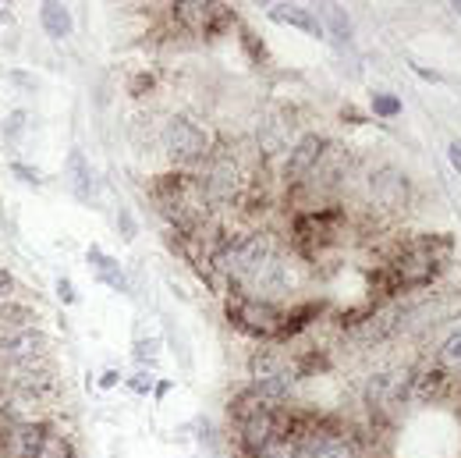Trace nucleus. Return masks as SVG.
I'll return each instance as SVG.
<instances>
[{"label": "nucleus", "instance_id": "nucleus-1", "mask_svg": "<svg viewBox=\"0 0 461 458\" xmlns=\"http://www.w3.org/2000/svg\"><path fill=\"white\" fill-rule=\"evenodd\" d=\"M228 320L241 334H252V338H277V334H281V324H285V313H281L274 302H267V298L234 295L228 302Z\"/></svg>", "mask_w": 461, "mask_h": 458}, {"label": "nucleus", "instance_id": "nucleus-2", "mask_svg": "<svg viewBox=\"0 0 461 458\" xmlns=\"http://www.w3.org/2000/svg\"><path fill=\"white\" fill-rule=\"evenodd\" d=\"M54 359V338L40 327H22V331H7L0 334V362L7 370H22V366H43Z\"/></svg>", "mask_w": 461, "mask_h": 458}, {"label": "nucleus", "instance_id": "nucleus-3", "mask_svg": "<svg viewBox=\"0 0 461 458\" xmlns=\"http://www.w3.org/2000/svg\"><path fill=\"white\" fill-rule=\"evenodd\" d=\"M164 146H167V153L177 164H195V160H203L210 153V135L192 117L174 114L164 124Z\"/></svg>", "mask_w": 461, "mask_h": 458}, {"label": "nucleus", "instance_id": "nucleus-4", "mask_svg": "<svg viewBox=\"0 0 461 458\" xmlns=\"http://www.w3.org/2000/svg\"><path fill=\"white\" fill-rule=\"evenodd\" d=\"M366 188H369V199L380 210H391V214H402V210H408V203H411V181L394 164H380L376 171H369Z\"/></svg>", "mask_w": 461, "mask_h": 458}, {"label": "nucleus", "instance_id": "nucleus-5", "mask_svg": "<svg viewBox=\"0 0 461 458\" xmlns=\"http://www.w3.org/2000/svg\"><path fill=\"white\" fill-rule=\"evenodd\" d=\"M14 458H75V448L50 423H22Z\"/></svg>", "mask_w": 461, "mask_h": 458}, {"label": "nucleus", "instance_id": "nucleus-6", "mask_svg": "<svg viewBox=\"0 0 461 458\" xmlns=\"http://www.w3.org/2000/svg\"><path fill=\"white\" fill-rule=\"evenodd\" d=\"M327 150H330V139H327V135L305 132L298 142H291L288 160H285V181H288V185L309 181V178L316 174V168H320V160L327 157Z\"/></svg>", "mask_w": 461, "mask_h": 458}, {"label": "nucleus", "instance_id": "nucleus-7", "mask_svg": "<svg viewBox=\"0 0 461 458\" xmlns=\"http://www.w3.org/2000/svg\"><path fill=\"white\" fill-rule=\"evenodd\" d=\"M341 217H345V214H341L338 206H316V210L298 214V221H294V238H298V245H302L305 252L323 249L327 242L338 238Z\"/></svg>", "mask_w": 461, "mask_h": 458}, {"label": "nucleus", "instance_id": "nucleus-8", "mask_svg": "<svg viewBox=\"0 0 461 458\" xmlns=\"http://www.w3.org/2000/svg\"><path fill=\"white\" fill-rule=\"evenodd\" d=\"M294 458H358L355 441L341 430H320L312 426V434L298 444Z\"/></svg>", "mask_w": 461, "mask_h": 458}, {"label": "nucleus", "instance_id": "nucleus-9", "mask_svg": "<svg viewBox=\"0 0 461 458\" xmlns=\"http://www.w3.org/2000/svg\"><path fill=\"white\" fill-rule=\"evenodd\" d=\"M267 14H270L277 25L302 29L305 36H316V40H323V36H327V32H323V22H320V14H316L312 7H305V4H274Z\"/></svg>", "mask_w": 461, "mask_h": 458}, {"label": "nucleus", "instance_id": "nucleus-10", "mask_svg": "<svg viewBox=\"0 0 461 458\" xmlns=\"http://www.w3.org/2000/svg\"><path fill=\"white\" fill-rule=\"evenodd\" d=\"M86 260H89V267H93V274H96V281L107 288H114V291H131V281H128V274H124V267L117 263L114 256H107L100 245H89V252H86Z\"/></svg>", "mask_w": 461, "mask_h": 458}, {"label": "nucleus", "instance_id": "nucleus-11", "mask_svg": "<svg viewBox=\"0 0 461 458\" xmlns=\"http://www.w3.org/2000/svg\"><path fill=\"white\" fill-rule=\"evenodd\" d=\"M68 171H71V192L82 199V203H93L96 199V181H93V168L86 164V157L75 150L68 157Z\"/></svg>", "mask_w": 461, "mask_h": 458}, {"label": "nucleus", "instance_id": "nucleus-12", "mask_svg": "<svg viewBox=\"0 0 461 458\" xmlns=\"http://www.w3.org/2000/svg\"><path fill=\"white\" fill-rule=\"evenodd\" d=\"M40 22H43L47 36H54V40H68L71 29H75V18H71V11L64 4H43L40 7Z\"/></svg>", "mask_w": 461, "mask_h": 458}, {"label": "nucleus", "instance_id": "nucleus-13", "mask_svg": "<svg viewBox=\"0 0 461 458\" xmlns=\"http://www.w3.org/2000/svg\"><path fill=\"white\" fill-rule=\"evenodd\" d=\"M323 313V302H302V306H294L285 313V324H281V334H277V342H285V338H294L302 327H309L316 316Z\"/></svg>", "mask_w": 461, "mask_h": 458}, {"label": "nucleus", "instance_id": "nucleus-14", "mask_svg": "<svg viewBox=\"0 0 461 458\" xmlns=\"http://www.w3.org/2000/svg\"><path fill=\"white\" fill-rule=\"evenodd\" d=\"M320 22H323V32L330 29V36L338 40V47H351V18H348L338 4H323V18Z\"/></svg>", "mask_w": 461, "mask_h": 458}, {"label": "nucleus", "instance_id": "nucleus-15", "mask_svg": "<svg viewBox=\"0 0 461 458\" xmlns=\"http://www.w3.org/2000/svg\"><path fill=\"white\" fill-rule=\"evenodd\" d=\"M18 434H22V419L14 416V408L0 405V458H14Z\"/></svg>", "mask_w": 461, "mask_h": 458}, {"label": "nucleus", "instance_id": "nucleus-16", "mask_svg": "<svg viewBox=\"0 0 461 458\" xmlns=\"http://www.w3.org/2000/svg\"><path fill=\"white\" fill-rule=\"evenodd\" d=\"M32 324H36V309H32V306H22V302H0V327L22 331V327H32Z\"/></svg>", "mask_w": 461, "mask_h": 458}, {"label": "nucleus", "instance_id": "nucleus-17", "mask_svg": "<svg viewBox=\"0 0 461 458\" xmlns=\"http://www.w3.org/2000/svg\"><path fill=\"white\" fill-rule=\"evenodd\" d=\"M437 359H440V370H447V373H461V327L444 338Z\"/></svg>", "mask_w": 461, "mask_h": 458}, {"label": "nucleus", "instance_id": "nucleus-18", "mask_svg": "<svg viewBox=\"0 0 461 458\" xmlns=\"http://www.w3.org/2000/svg\"><path fill=\"white\" fill-rule=\"evenodd\" d=\"M369 107H373V114L380 117V121H391V117H398L404 111L402 96H394V93H384V89H376V93L369 96Z\"/></svg>", "mask_w": 461, "mask_h": 458}, {"label": "nucleus", "instance_id": "nucleus-19", "mask_svg": "<svg viewBox=\"0 0 461 458\" xmlns=\"http://www.w3.org/2000/svg\"><path fill=\"white\" fill-rule=\"evenodd\" d=\"M131 355H135L139 366H149V370H153V366H157V355H160V342H157V338L135 342V352H131Z\"/></svg>", "mask_w": 461, "mask_h": 458}, {"label": "nucleus", "instance_id": "nucleus-20", "mask_svg": "<svg viewBox=\"0 0 461 458\" xmlns=\"http://www.w3.org/2000/svg\"><path fill=\"white\" fill-rule=\"evenodd\" d=\"M128 388H131L135 395H149V391H153V370H139V373L128 380Z\"/></svg>", "mask_w": 461, "mask_h": 458}, {"label": "nucleus", "instance_id": "nucleus-21", "mask_svg": "<svg viewBox=\"0 0 461 458\" xmlns=\"http://www.w3.org/2000/svg\"><path fill=\"white\" fill-rule=\"evenodd\" d=\"M22 128H25V114H22V111H14V114L7 117V124H4V135H11V139H14Z\"/></svg>", "mask_w": 461, "mask_h": 458}, {"label": "nucleus", "instance_id": "nucleus-22", "mask_svg": "<svg viewBox=\"0 0 461 458\" xmlns=\"http://www.w3.org/2000/svg\"><path fill=\"white\" fill-rule=\"evenodd\" d=\"M11 291H14V274L0 267V302H7V298H11Z\"/></svg>", "mask_w": 461, "mask_h": 458}, {"label": "nucleus", "instance_id": "nucleus-23", "mask_svg": "<svg viewBox=\"0 0 461 458\" xmlns=\"http://www.w3.org/2000/svg\"><path fill=\"white\" fill-rule=\"evenodd\" d=\"M447 160H451L455 174L461 178V139H451V142H447Z\"/></svg>", "mask_w": 461, "mask_h": 458}, {"label": "nucleus", "instance_id": "nucleus-24", "mask_svg": "<svg viewBox=\"0 0 461 458\" xmlns=\"http://www.w3.org/2000/svg\"><path fill=\"white\" fill-rule=\"evenodd\" d=\"M411 71H415V75H422V78H429V82H444V75H440V71H429V68H422V64H415V60H411Z\"/></svg>", "mask_w": 461, "mask_h": 458}, {"label": "nucleus", "instance_id": "nucleus-25", "mask_svg": "<svg viewBox=\"0 0 461 458\" xmlns=\"http://www.w3.org/2000/svg\"><path fill=\"white\" fill-rule=\"evenodd\" d=\"M11 171L22 174V181H36V185H40V171H29L25 164H11Z\"/></svg>", "mask_w": 461, "mask_h": 458}, {"label": "nucleus", "instance_id": "nucleus-26", "mask_svg": "<svg viewBox=\"0 0 461 458\" xmlns=\"http://www.w3.org/2000/svg\"><path fill=\"white\" fill-rule=\"evenodd\" d=\"M117 217H121V228H124V238H135V221H131V217H128L124 210H121Z\"/></svg>", "mask_w": 461, "mask_h": 458}, {"label": "nucleus", "instance_id": "nucleus-27", "mask_svg": "<svg viewBox=\"0 0 461 458\" xmlns=\"http://www.w3.org/2000/svg\"><path fill=\"white\" fill-rule=\"evenodd\" d=\"M58 291L64 295V302H75V291H71V281H68V278H60L58 281Z\"/></svg>", "mask_w": 461, "mask_h": 458}, {"label": "nucleus", "instance_id": "nucleus-28", "mask_svg": "<svg viewBox=\"0 0 461 458\" xmlns=\"http://www.w3.org/2000/svg\"><path fill=\"white\" fill-rule=\"evenodd\" d=\"M117 380H121V373H117V370H107V373H104V380H100V384H104V388H114Z\"/></svg>", "mask_w": 461, "mask_h": 458}, {"label": "nucleus", "instance_id": "nucleus-29", "mask_svg": "<svg viewBox=\"0 0 461 458\" xmlns=\"http://www.w3.org/2000/svg\"><path fill=\"white\" fill-rule=\"evenodd\" d=\"M451 11H455V14H461V0H455V4H451Z\"/></svg>", "mask_w": 461, "mask_h": 458}, {"label": "nucleus", "instance_id": "nucleus-30", "mask_svg": "<svg viewBox=\"0 0 461 458\" xmlns=\"http://www.w3.org/2000/svg\"><path fill=\"white\" fill-rule=\"evenodd\" d=\"M0 22H7V7L4 4H0Z\"/></svg>", "mask_w": 461, "mask_h": 458}]
</instances>
